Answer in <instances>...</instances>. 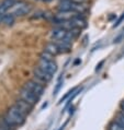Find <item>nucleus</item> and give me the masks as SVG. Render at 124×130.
Returning a JSON list of instances; mask_svg holds the SVG:
<instances>
[{
	"label": "nucleus",
	"mask_w": 124,
	"mask_h": 130,
	"mask_svg": "<svg viewBox=\"0 0 124 130\" xmlns=\"http://www.w3.org/2000/svg\"><path fill=\"white\" fill-rule=\"evenodd\" d=\"M25 117H27V115H24L22 111L18 108L17 105H13L7 110L5 117H3V120L11 128L12 127H21L25 122Z\"/></svg>",
	"instance_id": "obj_1"
},
{
	"label": "nucleus",
	"mask_w": 124,
	"mask_h": 130,
	"mask_svg": "<svg viewBox=\"0 0 124 130\" xmlns=\"http://www.w3.org/2000/svg\"><path fill=\"white\" fill-rule=\"evenodd\" d=\"M51 57L52 56L47 53H45V55H42L39 60V67L47 73L54 75L57 72V63Z\"/></svg>",
	"instance_id": "obj_2"
},
{
	"label": "nucleus",
	"mask_w": 124,
	"mask_h": 130,
	"mask_svg": "<svg viewBox=\"0 0 124 130\" xmlns=\"http://www.w3.org/2000/svg\"><path fill=\"white\" fill-rule=\"evenodd\" d=\"M32 11V6L31 3H29L27 1H19L14 5L11 10L9 11V13L13 14L14 17H24V15H28L29 13Z\"/></svg>",
	"instance_id": "obj_3"
},
{
	"label": "nucleus",
	"mask_w": 124,
	"mask_h": 130,
	"mask_svg": "<svg viewBox=\"0 0 124 130\" xmlns=\"http://www.w3.org/2000/svg\"><path fill=\"white\" fill-rule=\"evenodd\" d=\"M19 96H20L21 100H23L24 102L29 103V104H30V105H32V106H34L35 104L39 102V100H40V97H39L38 95H35L33 92H31L30 90H28L27 88H24V86L20 90Z\"/></svg>",
	"instance_id": "obj_4"
},
{
	"label": "nucleus",
	"mask_w": 124,
	"mask_h": 130,
	"mask_svg": "<svg viewBox=\"0 0 124 130\" xmlns=\"http://www.w3.org/2000/svg\"><path fill=\"white\" fill-rule=\"evenodd\" d=\"M24 88H27L28 90H30L31 92H33L35 95H38L39 97H41L44 93V85L42 83H40L36 80H30L24 84Z\"/></svg>",
	"instance_id": "obj_5"
},
{
	"label": "nucleus",
	"mask_w": 124,
	"mask_h": 130,
	"mask_svg": "<svg viewBox=\"0 0 124 130\" xmlns=\"http://www.w3.org/2000/svg\"><path fill=\"white\" fill-rule=\"evenodd\" d=\"M33 73H34L35 80L39 81L40 83H42V84H45V83L49 82L51 80H52V78H53L52 74H49V73H47V72H45L44 70H42L39 66L34 68Z\"/></svg>",
	"instance_id": "obj_6"
},
{
	"label": "nucleus",
	"mask_w": 124,
	"mask_h": 130,
	"mask_svg": "<svg viewBox=\"0 0 124 130\" xmlns=\"http://www.w3.org/2000/svg\"><path fill=\"white\" fill-rule=\"evenodd\" d=\"M14 105H17L18 106V108L22 111V113L24 114V115H28L31 113V110H32V108H33V106L32 105H30L29 103H27V102H24L23 100H21V99H19L17 101V103L14 104Z\"/></svg>",
	"instance_id": "obj_7"
},
{
	"label": "nucleus",
	"mask_w": 124,
	"mask_h": 130,
	"mask_svg": "<svg viewBox=\"0 0 124 130\" xmlns=\"http://www.w3.org/2000/svg\"><path fill=\"white\" fill-rule=\"evenodd\" d=\"M17 2H18V0H2L0 2V13L5 14L7 12H9Z\"/></svg>",
	"instance_id": "obj_8"
},
{
	"label": "nucleus",
	"mask_w": 124,
	"mask_h": 130,
	"mask_svg": "<svg viewBox=\"0 0 124 130\" xmlns=\"http://www.w3.org/2000/svg\"><path fill=\"white\" fill-rule=\"evenodd\" d=\"M14 21H16V17L13 15V14L7 12L3 14V18H2V23L6 24L7 26H11V25H13Z\"/></svg>",
	"instance_id": "obj_9"
},
{
	"label": "nucleus",
	"mask_w": 124,
	"mask_h": 130,
	"mask_svg": "<svg viewBox=\"0 0 124 130\" xmlns=\"http://www.w3.org/2000/svg\"><path fill=\"white\" fill-rule=\"evenodd\" d=\"M109 130H124V126L120 125L119 122H116L115 120L109 126Z\"/></svg>",
	"instance_id": "obj_10"
},
{
	"label": "nucleus",
	"mask_w": 124,
	"mask_h": 130,
	"mask_svg": "<svg viewBox=\"0 0 124 130\" xmlns=\"http://www.w3.org/2000/svg\"><path fill=\"white\" fill-rule=\"evenodd\" d=\"M115 121H116V122H119L120 125L124 126V111H122V113H120V114L116 115Z\"/></svg>",
	"instance_id": "obj_11"
},
{
	"label": "nucleus",
	"mask_w": 124,
	"mask_h": 130,
	"mask_svg": "<svg viewBox=\"0 0 124 130\" xmlns=\"http://www.w3.org/2000/svg\"><path fill=\"white\" fill-rule=\"evenodd\" d=\"M124 39V27L122 28V31H121V33H120L116 37L114 38V41H113V43H115V44H118V43H120V42H122Z\"/></svg>",
	"instance_id": "obj_12"
},
{
	"label": "nucleus",
	"mask_w": 124,
	"mask_h": 130,
	"mask_svg": "<svg viewBox=\"0 0 124 130\" xmlns=\"http://www.w3.org/2000/svg\"><path fill=\"white\" fill-rule=\"evenodd\" d=\"M123 21H124V12H123V13L121 14V17H120L119 19L115 21V23L113 24V27H118L119 25H120V24H121V23L123 22Z\"/></svg>",
	"instance_id": "obj_13"
},
{
	"label": "nucleus",
	"mask_w": 124,
	"mask_h": 130,
	"mask_svg": "<svg viewBox=\"0 0 124 130\" xmlns=\"http://www.w3.org/2000/svg\"><path fill=\"white\" fill-rule=\"evenodd\" d=\"M10 128L11 127H10L9 125H7L5 120L0 121V130H10Z\"/></svg>",
	"instance_id": "obj_14"
},
{
	"label": "nucleus",
	"mask_w": 124,
	"mask_h": 130,
	"mask_svg": "<svg viewBox=\"0 0 124 130\" xmlns=\"http://www.w3.org/2000/svg\"><path fill=\"white\" fill-rule=\"evenodd\" d=\"M76 90H77V89H72V90H70V91H69V92L67 93V94H66V95H65V96L63 97V99H61V100H60V103H61V102H63V101H65V100H66V99H67V97H68L69 95H70V94H71V93H74V92L76 91Z\"/></svg>",
	"instance_id": "obj_15"
},
{
	"label": "nucleus",
	"mask_w": 124,
	"mask_h": 130,
	"mask_svg": "<svg viewBox=\"0 0 124 130\" xmlns=\"http://www.w3.org/2000/svg\"><path fill=\"white\" fill-rule=\"evenodd\" d=\"M120 106H121V110H122V111H124V100L121 102V105H120Z\"/></svg>",
	"instance_id": "obj_16"
},
{
	"label": "nucleus",
	"mask_w": 124,
	"mask_h": 130,
	"mask_svg": "<svg viewBox=\"0 0 124 130\" xmlns=\"http://www.w3.org/2000/svg\"><path fill=\"white\" fill-rule=\"evenodd\" d=\"M71 1H75V2H86L87 0H71Z\"/></svg>",
	"instance_id": "obj_17"
},
{
	"label": "nucleus",
	"mask_w": 124,
	"mask_h": 130,
	"mask_svg": "<svg viewBox=\"0 0 124 130\" xmlns=\"http://www.w3.org/2000/svg\"><path fill=\"white\" fill-rule=\"evenodd\" d=\"M2 18H3V14H2V13H0V23L2 22Z\"/></svg>",
	"instance_id": "obj_18"
},
{
	"label": "nucleus",
	"mask_w": 124,
	"mask_h": 130,
	"mask_svg": "<svg viewBox=\"0 0 124 130\" xmlns=\"http://www.w3.org/2000/svg\"><path fill=\"white\" fill-rule=\"evenodd\" d=\"M39 1H49V0H39Z\"/></svg>",
	"instance_id": "obj_19"
}]
</instances>
